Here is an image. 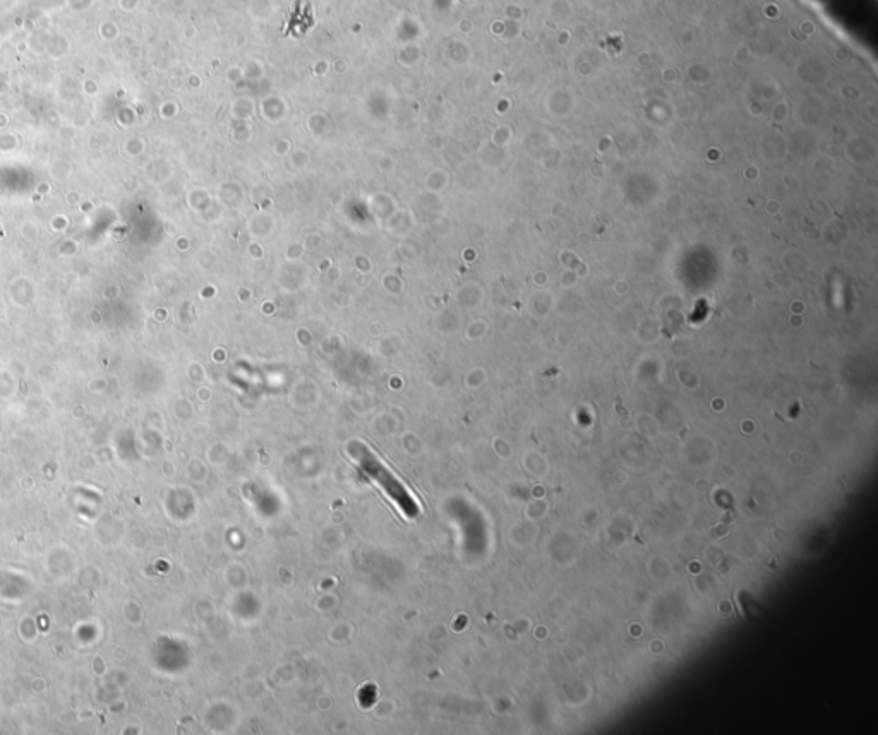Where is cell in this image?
<instances>
[{"mask_svg":"<svg viewBox=\"0 0 878 735\" xmlns=\"http://www.w3.org/2000/svg\"><path fill=\"white\" fill-rule=\"evenodd\" d=\"M362 470H366L383 487L386 496L393 499V502L397 504V508L402 511L403 516L415 518L419 514L421 504L417 502L414 494L400 480L395 479L388 470L381 467H366L362 468Z\"/></svg>","mask_w":878,"mask_h":735,"instance_id":"cell-1","label":"cell"}]
</instances>
